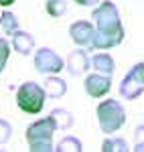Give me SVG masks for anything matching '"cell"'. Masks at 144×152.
I'll return each instance as SVG.
<instances>
[{
    "instance_id": "14",
    "label": "cell",
    "mask_w": 144,
    "mask_h": 152,
    "mask_svg": "<svg viewBox=\"0 0 144 152\" xmlns=\"http://www.w3.org/2000/svg\"><path fill=\"white\" fill-rule=\"evenodd\" d=\"M51 118L55 120L57 130H65V128H71V126H73V116L69 114V112L61 110V107L53 110V112H51Z\"/></svg>"
},
{
    "instance_id": "10",
    "label": "cell",
    "mask_w": 144,
    "mask_h": 152,
    "mask_svg": "<svg viewBox=\"0 0 144 152\" xmlns=\"http://www.w3.org/2000/svg\"><path fill=\"white\" fill-rule=\"evenodd\" d=\"M10 45L18 55H31L35 51V39H33L31 33H26V31H16L12 35Z\"/></svg>"
},
{
    "instance_id": "13",
    "label": "cell",
    "mask_w": 144,
    "mask_h": 152,
    "mask_svg": "<svg viewBox=\"0 0 144 152\" xmlns=\"http://www.w3.org/2000/svg\"><path fill=\"white\" fill-rule=\"evenodd\" d=\"M0 28L4 31V35H6V37H12L16 31H20L18 18H16L10 10H4L2 14H0Z\"/></svg>"
},
{
    "instance_id": "11",
    "label": "cell",
    "mask_w": 144,
    "mask_h": 152,
    "mask_svg": "<svg viewBox=\"0 0 144 152\" xmlns=\"http://www.w3.org/2000/svg\"><path fill=\"white\" fill-rule=\"evenodd\" d=\"M43 87H45V91H47V97H53V99H59L65 95L67 91V83L63 81L61 77H57V73L55 75H49L45 83H43Z\"/></svg>"
},
{
    "instance_id": "9",
    "label": "cell",
    "mask_w": 144,
    "mask_h": 152,
    "mask_svg": "<svg viewBox=\"0 0 144 152\" xmlns=\"http://www.w3.org/2000/svg\"><path fill=\"white\" fill-rule=\"evenodd\" d=\"M65 67L69 71V75H83L85 71L91 67V57L85 53L83 49H75L65 61Z\"/></svg>"
},
{
    "instance_id": "19",
    "label": "cell",
    "mask_w": 144,
    "mask_h": 152,
    "mask_svg": "<svg viewBox=\"0 0 144 152\" xmlns=\"http://www.w3.org/2000/svg\"><path fill=\"white\" fill-rule=\"evenodd\" d=\"M10 138H12V126H10V122L0 120V146H2V144H8Z\"/></svg>"
},
{
    "instance_id": "6",
    "label": "cell",
    "mask_w": 144,
    "mask_h": 152,
    "mask_svg": "<svg viewBox=\"0 0 144 152\" xmlns=\"http://www.w3.org/2000/svg\"><path fill=\"white\" fill-rule=\"evenodd\" d=\"M33 63H35V69L39 73H43V75H55V73H59L65 67V61L61 59V55L49 47L39 49L35 53V61Z\"/></svg>"
},
{
    "instance_id": "4",
    "label": "cell",
    "mask_w": 144,
    "mask_h": 152,
    "mask_svg": "<svg viewBox=\"0 0 144 152\" xmlns=\"http://www.w3.org/2000/svg\"><path fill=\"white\" fill-rule=\"evenodd\" d=\"M45 99H47V91L43 85L35 81H26L18 87L16 91V105L23 110L24 114H39L45 107Z\"/></svg>"
},
{
    "instance_id": "8",
    "label": "cell",
    "mask_w": 144,
    "mask_h": 152,
    "mask_svg": "<svg viewBox=\"0 0 144 152\" xmlns=\"http://www.w3.org/2000/svg\"><path fill=\"white\" fill-rule=\"evenodd\" d=\"M112 89V75H104V73H94L85 77V94L89 97H104Z\"/></svg>"
},
{
    "instance_id": "5",
    "label": "cell",
    "mask_w": 144,
    "mask_h": 152,
    "mask_svg": "<svg viewBox=\"0 0 144 152\" xmlns=\"http://www.w3.org/2000/svg\"><path fill=\"white\" fill-rule=\"evenodd\" d=\"M142 94H144V61L134 65L128 71V75L124 77V81L120 83V95L128 102L140 97Z\"/></svg>"
},
{
    "instance_id": "22",
    "label": "cell",
    "mask_w": 144,
    "mask_h": 152,
    "mask_svg": "<svg viewBox=\"0 0 144 152\" xmlns=\"http://www.w3.org/2000/svg\"><path fill=\"white\" fill-rule=\"evenodd\" d=\"M16 0H0V6L2 8H6V6H10V4H14Z\"/></svg>"
},
{
    "instance_id": "7",
    "label": "cell",
    "mask_w": 144,
    "mask_h": 152,
    "mask_svg": "<svg viewBox=\"0 0 144 152\" xmlns=\"http://www.w3.org/2000/svg\"><path fill=\"white\" fill-rule=\"evenodd\" d=\"M69 37L75 45L79 47H94V39H96V24L89 20H75L69 26Z\"/></svg>"
},
{
    "instance_id": "12",
    "label": "cell",
    "mask_w": 144,
    "mask_h": 152,
    "mask_svg": "<svg viewBox=\"0 0 144 152\" xmlns=\"http://www.w3.org/2000/svg\"><path fill=\"white\" fill-rule=\"evenodd\" d=\"M91 67L97 71V73H104V75H112L116 65H114V59L110 57L106 51H97L96 55L91 57Z\"/></svg>"
},
{
    "instance_id": "16",
    "label": "cell",
    "mask_w": 144,
    "mask_h": 152,
    "mask_svg": "<svg viewBox=\"0 0 144 152\" xmlns=\"http://www.w3.org/2000/svg\"><path fill=\"white\" fill-rule=\"evenodd\" d=\"M102 150L104 152H120V150L126 152V150H130V146L126 144L124 138H108L102 144Z\"/></svg>"
},
{
    "instance_id": "15",
    "label": "cell",
    "mask_w": 144,
    "mask_h": 152,
    "mask_svg": "<svg viewBox=\"0 0 144 152\" xmlns=\"http://www.w3.org/2000/svg\"><path fill=\"white\" fill-rule=\"evenodd\" d=\"M45 10H47L49 16L59 18V16H63V14L67 12V2H65V0H47Z\"/></svg>"
},
{
    "instance_id": "17",
    "label": "cell",
    "mask_w": 144,
    "mask_h": 152,
    "mask_svg": "<svg viewBox=\"0 0 144 152\" xmlns=\"http://www.w3.org/2000/svg\"><path fill=\"white\" fill-rule=\"evenodd\" d=\"M57 150L59 152H81V142L79 138H75V136H65L63 140H59L57 144Z\"/></svg>"
},
{
    "instance_id": "1",
    "label": "cell",
    "mask_w": 144,
    "mask_h": 152,
    "mask_svg": "<svg viewBox=\"0 0 144 152\" xmlns=\"http://www.w3.org/2000/svg\"><path fill=\"white\" fill-rule=\"evenodd\" d=\"M91 23L96 24V39H94V47L97 51H108L112 47H118L124 41V26L118 6L114 2H102L94 6L91 10Z\"/></svg>"
},
{
    "instance_id": "20",
    "label": "cell",
    "mask_w": 144,
    "mask_h": 152,
    "mask_svg": "<svg viewBox=\"0 0 144 152\" xmlns=\"http://www.w3.org/2000/svg\"><path fill=\"white\" fill-rule=\"evenodd\" d=\"M134 150L136 152H144V124H140L134 130Z\"/></svg>"
},
{
    "instance_id": "18",
    "label": "cell",
    "mask_w": 144,
    "mask_h": 152,
    "mask_svg": "<svg viewBox=\"0 0 144 152\" xmlns=\"http://www.w3.org/2000/svg\"><path fill=\"white\" fill-rule=\"evenodd\" d=\"M10 49H12V45L4 39V37H0V71L4 69V67H6V63H8Z\"/></svg>"
},
{
    "instance_id": "21",
    "label": "cell",
    "mask_w": 144,
    "mask_h": 152,
    "mask_svg": "<svg viewBox=\"0 0 144 152\" xmlns=\"http://www.w3.org/2000/svg\"><path fill=\"white\" fill-rule=\"evenodd\" d=\"M75 4H79V6H87V8H94L99 4V0H73Z\"/></svg>"
},
{
    "instance_id": "2",
    "label": "cell",
    "mask_w": 144,
    "mask_h": 152,
    "mask_svg": "<svg viewBox=\"0 0 144 152\" xmlns=\"http://www.w3.org/2000/svg\"><path fill=\"white\" fill-rule=\"evenodd\" d=\"M55 130L57 124L51 116L41 118L33 122L29 128H26V142H29V148L33 152H49L55 148L53 144V136H55Z\"/></svg>"
},
{
    "instance_id": "3",
    "label": "cell",
    "mask_w": 144,
    "mask_h": 152,
    "mask_svg": "<svg viewBox=\"0 0 144 152\" xmlns=\"http://www.w3.org/2000/svg\"><path fill=\"white\" fill-rule=\"evenodd\" d=\"M99 130L104 134H114L126 124V110L118 99H104L96 107Z\"/></svg>"
}]
</instances>
